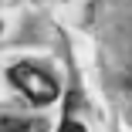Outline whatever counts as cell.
Returning <instances> with one entry per match:
<instances>
[{"instance_id":"obj_1","label":"cell","mask_w":132,"mask_h":132,"mask_svg":"<svg viewBox=\"0 0 132 132\" xmlns=\"http://www.w3.org/2000/svg\"><path fill=\"white\" fill-rule=\"evenodd\" d=\"M10 81L27 95L34 105H47V102L58 98L54 78H51L47 71H41V68H34V64H14L10 68Z\"/></svg>"},{"instance_id":"obj_2","label":"cell","mask_w":132,"mask_h":132,"mask_svg":"<svg viewBox=\"0 0 132 132\" xmlns=\"http://www.w3.org/2000/svg\"><path fill=\"white\" fill-rule=\"evenodd\" d=\"M0 129H44L41 122H17V119H0Z\"/></svg>"}]
</instances>
